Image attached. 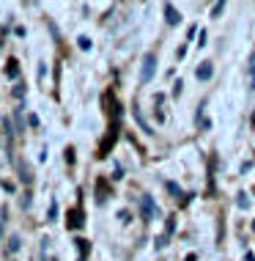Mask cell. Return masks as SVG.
<instances>
[{"instance_id":"3","label":"cell","mask_w":255,"mask_h":261,"mask_svg":"<svg viewBox=\"0 0 255 261\" xmlns=\"http://www.w3.org/2000/svg\"><path fill=\"white\" fill-rule=\"evenodd\" d=\"M211 74H214V63H201V66H197V72H195V77H197V80H203V83H206V80H211Z\"/></svg>"},{"instance_id":"8","label":"cell","mask_w":255,"mask_h":261,"mask_svg":"<svg viewBox=\"0 0 255 261\" xmlns=\"http://www.w3.org/2000/svg\"><path fill=\"white\" fill-rule=\"evenodd\" d=\"M3 126H6V135H14V129H11V121H9V118H3Z\"/></svg>"},{"instance_id":"10","label":"cell","mask_w":255,"mask_h":261,"mask_svg":"<svg viewBox=\"0 0 255 261\" xmlns=\"http://www.w3.org/2000/svg\"><path fill=\"white\" fill-rule=\"evenodd\" d=\"M239 206H244V209L250 206V201H247V195H239Z\"/></svg>"},{"instance_id":"1","label":"cell","mask_w":255,"mask_h":261,"mask_svg":"<svg viewBox=\"0 0 255 261\" xmlns=\"http://www.w3.org/2000/svg\"><path fill=\"white\" fill-rule=\"evenodd\" d=\"M140 215H143V220L159 217V209H157V203H154L151 195H143V198H140Z\"/></svg>"},{"instance_id":"9","label":"cell","mask_w":255,"mask_h":261,"mask_svg":"<svg viewBox=\"0 0 255 261\" xmlns=\"http://www.w3.org/2000/svg\"><path fill=\"white\" fill-rule=\"evenodd\" d=\"M9 74H11V77H17V61H11V63H9Z\"/></svg>"},{"instance_id":"11","label":"cell","mask_w":255,"mask_h":261,"mask_svg":"<svg viewBox=\"0 0 255 261\" xmlns=\"http://www.w3.org/2000/svg\"><path fill=\"white\" fill-rule=\"evenodd\" d=\"M244 261H255V256H252V253H247V256H244Z\"/></svg>"},{"instance_id":"6","label":"cell","mask_w":255,"mask_h":261,"mask_svg":"<svg viewBox=\"0 0 255 261\" xmlns=\"http://www.w3.org/2000/svg\"><path fill=\"white\" fill-rule=\"evenodd\" d=\"M19 248H22V239H19L17 234L9 237V245H6V253H17Z\"/></svg>"},{"instance_id":"5","label":"cell","mask_w":255,"mask_h":261,"mask_svg":"<svg viewBox=\"0 0 255 261\" xmlns=\"http://www.w3.org/2000/svg\"><path fill=\"white\" fill-rule=\"evenodd\" d=\"M247 86L255 88V53L250 55V63H247Z\"/></svg>"},{"instance_id":"4","label":"cell","mask_w":255,"mask_h":261,"mask_svg":"<svg viewBox=\"0 0 255 261\" xmlns=\"http://www.w3.org/2000/svg\"><path fill=\"white\" fill-rule=\"evenodd\" d=\"M165 19H167V25H179V22H181V14L167 3V6H165Z\"/></svg>"},{"instance_id":"2","label":"cell","mask_w":255,"mask_h":261,"mask_svg":"<svg viewBox=\"0 0 255 261\" xmlns=\"http://www.w3.org/2000/svg\"><path fill=\"white\" fill-rule=\"evenodd\" d=\"M154 69H157V55L148 53L143 58V69H140V83H148L154 77Z\"/></svg>"},{"instance_id":"7","label":"cell","mask_w":255,"mask_h":261,"mask_svg":"<svg viewBox=\"0 0 255 261\" xmlns=\"http://www.w3.org/2000/svg\"><path fill=\"white\" fill-rule=\"evenodd\" d=\"M80 50H91V39L88 36H80Z\"/></svg>"}]
</instances>
